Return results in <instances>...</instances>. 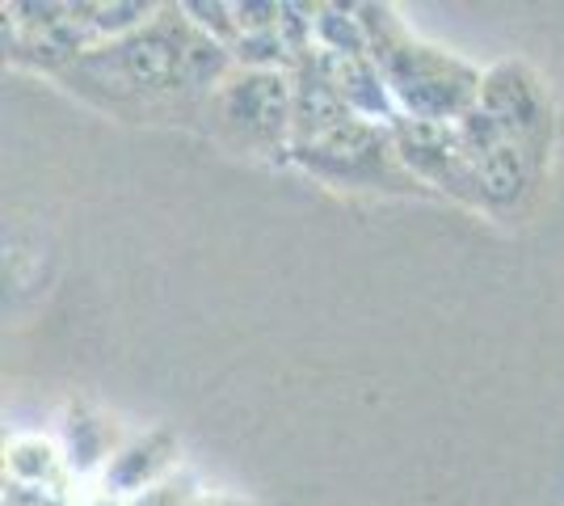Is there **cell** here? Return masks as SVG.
Masks as SVG:
<instances>
[{
	"instance_id": "cell-1",
	"label": "cell",
	"mask_w": 564,
	"mask_h": 506,
	"mask_svg": "<svg viewBox=\"0 0 564 506\" xmlns=\"http://www.w3.org/2000/svg\"><path fill=\"white\" fill-rule=\"evenodd\" d=\"M189 34L194 25L182 4H161V13L143 30L115 43H97L68 73H59V80L89 106L127 122L203 119L207 106L189 94L186 80Z\"/></svg>"
},
{
	"instance_id": "cell-2",
	"label": "cell",
	"mask_w": 564,
	"mask_h": 506,
	"mask_svg": "<svg viewBox=\"0 0 564 506\" xmlns=\"http://www.w3.org/2000/svg\"><path fill=\"white\" fill-rule=\"evenodd\" d=\"M354 13L367 30L371 60L379 64L388 94L404 119L459 122L468 110H476L485 73H476L468 60L422 43L400 22L392 4H354Z\"/></svg>"
},
{
	"instance_id": "cell-3",
	"label": "cell",
	"mask_w": 564,
	"mask_h": 506,
	"mask_svg": "<svg viewBox=\"0 0 564 506\" xmlns=\"http://www.w3.org/2000/svg\"><path fill=\"white\" fill-rule=\"evenodd\" d=\"M207 131L224 148L240 157H291V136H295V80L291 73H249L236 68L212 94L207 110Z\"/></svg>"
},
{
	"instance_id": "cell-4",
	"label": "cell",
	"mask_w": 564,
	"mask_h": 506,
	"mask_svg": "<svg viewBox=\"0 0 564 506\" xmlns=\"http://www.w3.org/2000/svg\"><path fill=\"white\" fill-rule=\"evenodd\" d=\"M295 169H304L307 177L329 182L337 191H371V194H430L400 165L397 140L388 122L371 119H346L333 127L329 136L295 144L286 157Z\"/></svg>"
},
{
	"instance_id": "cell-5",
	"label": "cell",
	"mask_w": 564,
	"mask_h": 506,
	"mask_svg": "<svg viewBox=\"0 0 564 506\" xmlns=\"http://www.w3.org/2000/svg\"><path fill=\"white\" fill-rule=\"evenodd\" d=\"M392 140H397L400 165L409 169L425 191H438L480 212L476 194V169H471L468 148L459 144L455 122H425V119H392Z\"/></svg>"
},
{
	"instance_id": "cell-6",
	"label": "cell",
	"mask_w": 564,
	"mask_h": 506,
	"mask_svg": "<svg viewBox=\"0 0 564 506\" xmlns=\"http://www.w3.org/2000/svg\"><path fill=\"white\" fill-rule=\"evenodd\" d=\"M476 106L506 131V140L531 148L540 161H547L552 106H547L540 76L527 64H494L480 80V101Z\"/></svg>"
},
{
	"instance_id": "cell-7",
	"label": "cell",
	"mask_w": 564,
	"mask_h": 506,
	"mask_svg": "<svg viewBox=\"0 0 564 506\" xmlns=\"http://www.w3.org/2000/svg\"><path fill=\"white\" fill-rule=\"evenodd\" d=\"M471 169H476L480 212L510 219V216H518V212H522V203H527V198H531V191H535L543 161L531 152V148L506 140V144L489 148L485 157H476V161H471Z\"/></svg>"
},
{
	"instance_id": "cell-8",
	"label": "cell",
	"mask_w": 564,
	"mask_h": 506,
	"mask_svg": "<svg viewBox=\"0 0 564 506\" xmlns=\"http://www.w3.org/2000/svg\"><path fill=\"white\" fill-rule=\"evenodd\" d=\"M291 80H295V136H291V148L307 144V140H321V136H329L333 127L354 119L346 97L337 94V85H333L321 51H312L307 60H300Z\"/></svg>"
},
{
	"instance_id": "cell-9",
	"label": "cell",
	"mask_w": 564,
	"mask_h": 506,
	"mask_svg": "<svg viewBox=\"0 0 564 506\" xmlns=\"http://www.w3.org/2000/svg\"><path fill=\"white\" fill-rule=\"evenodd\" d=\"M173 460H177V439L169 431H152V434H140V439H131L127 448H118L110 464H106V494L110 498H140L148 494L152 485L165 482V473L173 469Z\"/></svg>"
},
{
	"instance_id": "cell-10",
	"label": "cell",
	"mask_w": 564,
	"mask_h": 506,
	"mask_svg": "<svg viewBox=\"0 0 564 506\" xmlns=\"http://www.w3.org/2000/svg\"><path fill=\"white\" fill-rule=\"evenodd\" d=\"M321 60H325V68H329L333 85H337V94L346 97V106H350L358 119H371V122H388L397 119V101L388 94V80L379 73V64L371 55H325L321 51Z\"/></svg>"
},
{
	"instance_id": "cell-11",
	"label": "cell",
	"mask_w": 564,
	"mask_h": 506,
	"mask_svg": "<svg viewBox=\"0 0 564 506\" xmlns=\"http://www.w3.org/2000/svg\"><path fill=\"white\" fill-rule=\"evenodd\" d=\"M72 13L80 18V25L94 34V43H115V39H127L161 13V4L152 0H97V4H72Z\"/></svg>"
},
{
	"instance_id": "cell-12",
	"label": "cell",
	"mask_w": 564,
	"mask_h": 506,
	"mask_svg": "<svg viewBox=\"0 0 564 506\" xmlns=\"http://www.w3.org/2000/svg\"><path fill=\"white\" fill-rule=\"evenodd\" d=\"M316 51L325 55H371L367 30L358 22L354 4H316Z\"/></svg>"
},
{
	"instance_id": "cell-13",
	"label": "cell",
	"mask_w": 564,
	"mask_h": 506,
	"mask_svg": "<svg viewBox=\"0 0 564 506\" xmlns=\"http://www.w3.org/2000/svg\"><path fill=\"white\" fill-rule=\"evenodd\" d=\"M110 422L85 410H72L68 418V464L76 473H89L97 464H110Z\"/></svg>"
},
{
	"instance_id": "cell-14",
	"label": "cell",
	"mask_w": 564,
	"mask_h": 506,
	"mask_svg": "<svg viewBox=\"0 0 564 506\" xmlns=\"http://www.w3.org/2000/svg\"><path fill=\"white\" fill-rule=\"evenodd\" d=\"M9 473L22 485H43L59 477V452L47 439H13L9 443Z\"/></svg>"
},
{
	"instance_id": "cell-15",
	"label": "cell",
	"mask_w": 564,
	"mask_h": 506,
	"mask_svg": "<svg viewBox=\"0 0 564 506\" xmlns=\"http://www.w3.org/2000/svg\"><path fill=\"white\" fill-rule=\"evenodd\" d=\"M182 13H186L203 34H212L215 43H224V47H232L236 39H240L236 4H224V0H182Z\"/></svg>"
},
{
	"instance_id": "cell-16",
	"label": "cell",
	"mask_w": 564,
	"mask_h": 506,
	"mask_svg": "<svg viewBox=\"0 0 564 506\" xmlns=\"http://www.w3.org/2000/svg\"><path fill=\"white\" fill-rule=\"evenodd\" d=\"M236 22H240V34L274 30L282 22V0H236Z\"/></svg>"
},
{
	"instance_id": "cell-17",
	"label": "cell",
	"mask_w": 564,
	"mask_h": 506,
	"mask_svg": "<svg viewBox=\"0 0 564 506\" xmlns=\"http://www.w3.org/2000/svg\"><path fill=\"white\" fill-rule=\"evenodd\" d=\"M94 506H127V503H122V498H110V494H106V498H97Z\"/></svg>"
}]
</instances>
